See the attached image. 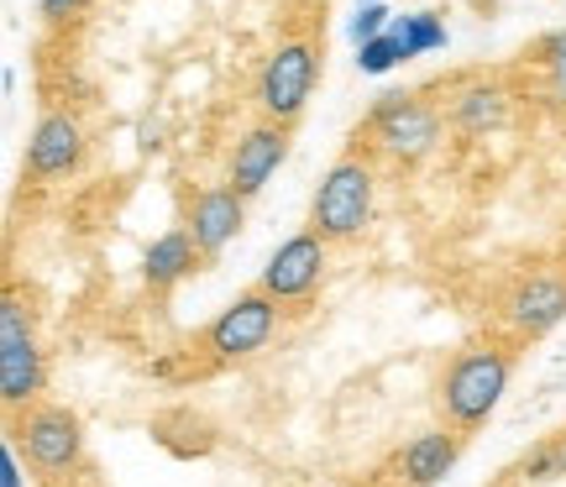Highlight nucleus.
<instances>
[{
	"label": "nucleus",
	"instance_id": "obj_15",
	"mask_svg": "<svg viewBox=\"0 0 566 487\" xmlns=\"http://www.w3.org/2000/svg\"><path fill=\"white\" fill-rule=\"evenodd\" d=\"M451 116H457L467 131H493V126H504L509 105H504V95H499V89H467V95H457Z\"/></svg>",
	"mask_w": 566,
	"mask_h": 487
},
{
	"label": "nucleus",
	"instance_id": "obj_5",
	"mask_svg": "<svg viewBox=\"0 0 566 487\" xmlns=\"http://www.w3.org/2000/svg\"><path fill=\"white\" fill-rule=\"evenodd\" d=\"M38 388H42V351L32 341V325H27L21 299L6 294V305H0V399L11 409L32 404Z\"/></svg>",
	"mask_w": 566,
	"mask_h": 487
},
{
	"label": "nucleus",
	"instance_id": "obj_21",
	"mask_svg": "<svg viewBox=\"0 0 566 487\" xmlns=\"http://www.w3.org/2000/svg\"><path fill=\"white\" fill-rule=\"evenodd\" d=\"M84 11V0H42V17L48 21H69V17H80Z\"/></svg>",
	"mask_w": 566,
	"mask_h": 487
},
{
	"label": "nucleus",
	"instance_id": "obj_4",
	"mask_svg": "<svg viewBox=\"0 0 566 487\" xmlns=\"http://www.w3.org/2000/svg\"><path fill=\"white\" fill-rule=\"evenodd\" d=\"M315 74H321L315 47H310V42H283L279 53L268 59L263 80H258V105H263L268 121H279V126L300 121L304 100H310V89H315Z\"/></svg>",
	"mask_w": 566,
	"mask_h": 487
},
{
	"label": "nucleus",
	"instance_id": "obj_12",
	"mask_svg": "<svg viewBox=\"0 0 566 487\" xmlns=\"http://www.w3.org/2000/svg\"><path fill=\"white\" fill-rule=\"evenodd\" d=\"M457 456H462V435H451V430H430V435H415L405 451H399V483L405 487H436L446 472L457 467Z\"/></svg>",
	"mask_w": 566,
	"mask_h": 487
},
{
	"label": "nucleus",
	"instance_id": "obj_18",
	"mask_svg": "<svg viewBox=\"0 0 566 487\" xmlns=\"http://www.w3.org/2000/svg\"><path fill=\"white\" fill-rule=\"evenodd\" d=\"M399 59H405V47H399V38H394V32H384L378 42H363V53H357L363 74H388Z\"/></svg>",
	"mask_w": 566,
	"mask_h": 487
},
{
	"label": "nucleus",
	"instance_id": "obj_16",
	"mask_svg": "<svg viewBox=\"0 0 566 487\" xmlns=\"http://www.w3.org/2000/svg\"><path fill=\"white\" fill-rule=\"evenodd\" d=\"M530 63H541V74H546V100L566 105V32H551L541 38L535 47H525Z\"/></svg>",
	"mask_w": 566,
	"mask_h": 487
},
{
	"label": "nucleus",
	"instance_id": "obj_14",
	"mask_svg": "<svg viewBox=\"0 0 566 487\" xmlns=\"http://www.w3.org/2000/svg\"><path fill=\"white\" fill-rule=\"evenodd\" d=\"M205 252L195 246V236L189 231H168V236H158V242L147 246V257H142V273H147V284L153 288H174L184 284L189 273H195V263H200Z\"/></svg>",
	"mask_w": 566,
	"mask_h": 487
},
{
	"label": "nucleus",
	"instance_id": "obj_9",
	"mask_svg": "<svg viewBox=\"0 0 566 487\" xmlns=\"http://www.w3.org/2000/svg\"><path fill=\"white\" fill-rule=\"evenodd\" d=\"M283 158H289V126H279V121L252 126L242 142H237V158H231V183H226V189H237L242 200H252V194H258V189L279 173Z\"/></svg>",
	"mask_w": 566,
	"mask_h": 487
},
{
	"label": "nucleus",
	"instance_id": "obj_7",
	"mask_svg": "<svg viewBox=\"0 0 566 487\" xmlns=\"http://www.w3.org/2000/svg\"><path fill=\"white\" fill-rule=\"evenodd\" d=\"M17 435H21V446H27V456H32L42 472H69L84 451L80 420H74L63 404L27 409V420L17 425Z\"/></svg>",
	"mask_w": 566,
	"mask_h": 487
},
{
	"label": "nucleus",
	"instance_id": "obj_10",
	"mask_svg": "<svg viewBox=\"0 0 566 487\" xmlns=\"http://www.w3.org/2000/svg\"><path fill=\"white\" fill-rule=\"evenodd\" d=\"M80 152H84L80 121L69 110H53V116H42L32 142H27V173L32 179H59V173H69L80 162Z\"/></svg>",
	"mask_w": 566,
	"mask_h": 487
},
{
	"label": "nucleus",
	"instance_id": "obj_6",
	"mask_svg": "<svg viewBox=\"0 0 566 487\" xmlns=\"http://www.w3.org/2000/svg\"><path fill=\"white\" fill-rule=\"evenodd\" d=\"M321 273H325V242L315 231H300V236H289V242L268 257L258 288H263L273 305H283V299H310L315 284H321Z\"/></svg>",
	"mask_w": 566,
	"mask_h": 487
},
{
	"label": "nucleus",
	"instance_id": "obj_20",
	"mask_svg": "<svg viewBox=\"0 0 566 487\" xmlns=\"http://www.w3.org/2000/svg\"><path fill=\"white\" fill-rule=\"evenodd\" d=\"M0 487H21V467H17V451H11V441L0 446Z\"/></svg>",
	"mask_w": 566,
	"mask_h": 487
},
{
	"label": "nucleus",
	"instance_id": "obj_19",
	"mask_svg": "<svg viewBox=\"0 0 566 487\" xmlns=\"http://www.w3.org/2000/svg\"><path fill=\"white\" fill-rule=\"evenodd\" d=\"M388 27H394V21H388L384 6H363V11L352 17V38H357V47H363V42H378V38H384Z\"/></svg>",
	"mask_w": 566,
	"mask_h": 487
},
{
	"label": "nucleus",
	"instance_id": "obj_8",
	"mask_svg": "<svg viewBox=\"0 0 566 487\" xmlns=\"http://www.w3.org/2000/svg\"><path fill=\"white\" fill-rule=\"evenodd\" d=\"M273 325H279V305L268 299L263 288H252V294L231 299V305L216 315V325L205 330V346H210L216 357H247V351H258V346L273 336Z\"/></svg>",
	"mask_w": 566,
	"mask_h": 487
},
{
	"label": "nucleus",
	"instance_id": "obj_17",
	"mask_svg": "<svg viewBox=\"0 0 566 487\" xmlns=\"http://www.w3.org/2000/svg\"><path fill=\"white\" fill-rule=\"evenodd\" d=\"M388 32L399 38V47H405V59H415V53H430V47H446V27L436 21V11H420V17L394 21Z\"/></svg>",
	"mask_w": 566,
	"mask_h": 487
},
{
	"label": "nucleus",
	"instance_id": "obj_2",
	"mask_svg": "<svg viewBox=\"0 0 566 487\" xmlns=\"http://www.w3.org/2000/svg\"><path fill=\"white\" fill-rule=\"evenodd\" d=\"M367 215H373V168L363 158H336L315 189L310 231L321 242H352V236H363Z\"/></svg>",
	"mask_w": 566,
	"mask_h": 487
},
{
	"label": "nucleus",
	"instance_id": "obj_1",
	"mask_svg": "<svg viewBox=\"0 0 566 487\" xmlns=\"http://www.w3.org/2000/svg\"><path fill=\"white\" fill-rule=\"evenodd\" d=\"M509 372H514V357H509L504 346H472V351H462L441 383L446 420L462 430V435L478 430L488 414H493V404L504 399Z\"/></svg>",
	"mask_w": 566,
	"mask_h": 487
},
{
	"label": "nucleus",
	"instance_id": "obj_22",
	"mask_svg": "<svg viewBox=\"0 0 566 487\" xmlns=\"http://www.w3.org/2000/svg\"><path fill=\"white\" fill-rule=\"evenodd\" d=\"M551 446H556V456H562V472H566V430L556 435V441H551Z\"/></svg>",
	"mask_w": 566,
	"mask_h": 487
},
{
	"label": "nucleus",
	"instance_id": "obj_11",
	"mask_svg": "<svg viewBox=\"0 0 566 487\" xmlns=\"http://www.w3.org/2000/svg\"><path fill=\"white\" fill-rule=\"evenodd\" d=\"M242 215H247V200L237 194V189H205L200 200H195V215H189V236H195V246H200L205 257H216L237 231H242Z\"/></svg>",
	"mask_w": 566,
	"mask_h": 487
},
{
	"label": "nucleus",
	"instance_id": "obj_3",
	"mask_svg": "<svg viewBox=\"0 0 566 487\" xmlns=\"http://www.w3.org/2000/svg\"><path fill=\"white\" fill-rule=\"evenodd\" d=\"M367 131L378 137V147L394 162H420L441 142V116L424 100H415V95H384L373 105V116H367Z\"/></svg>",
	"mask_w": 566,
	"mask_h": 487
},
{
	"label": "nucleus",
	"instance_id": "obj_23",
	"mask_svg": "<svg viewBox=\"0 0 566 487\" xmlns=\"http://www.w3.org/2000/svg\"><path fill=\"white\" fill-rule=\"evenodd\" d=\"M367 6H384V0H367Z\"/></svg>",
	"mask_w": 566,
	"mask_h": 487
},
{
	"label": "nucleus",
	"instance_id": "obj_13",
	"mask_svg": "<svg viewBox=\"0 0 566 487\" xmlns=\"http://www.w3.org/2000/svg\"><path fill=\"white\" fill-rule=\"evenodd\" d=\"M566 320V284L562 278H530V284L514 288L509 299V325L520 336H546Z\"/></svg>",
	"mask_w": 566,
	"mask_h": 487
}]
</instances>
